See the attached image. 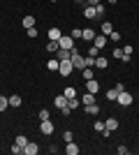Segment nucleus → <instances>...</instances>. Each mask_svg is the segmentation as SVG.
Here are the masks:
<instances>
[{
    "label": "nucleus",
    "mask_w": 139,
    "mask_h": 155,
    "mask_svg": "<svg viewBox=\"0 0 139 155\" xmlns=\"http://www.w3.org/2000/svg\"><path fill=\"white\" fill-rule=\"evenodd\" d=\"M70 60H72L74 70H84V67H86V58H84V56L77 51V46H74L72 51H70Z\"/></svg>",
    "instance_id": "nucleus-1"
},
{
    "label": "nucleus",
    "mask_w": 139,
    "mask_h": 155,
    "mask_svg": "<svg viewBox=\"0 0 139 155\" xmlns=\"http://www.w3.org/2000/svg\"><path fill=\"white\" fill-rule=\"evenodd\" d=\"M72 72H74L72 60H60V67H58V74H60V77H70Z\"/></svg>",
    "instance_id": "nucleus-2"
},
{
    "label": "nucleus",
    "mask_w": 139,
    "mask_h": 155,
    "mask_svg": "<svg viewBox=\"0 0 139 155\" xmlns=\"http://www.w3.org/2000/svg\"><path fill=\"white\" fill-rule=\"evenodd\" d=\"M58 46H60V49H67V51H72V49H74V39H72V35H60Z\"/></svg>",
    "instance_id": "nucleus-3"
},
{
    "label": "nucleus",
    "mask_w": 139,
    "mask_h": 155,
    "mask_svg": "<svg viewBox=\"0 0 139 155\" xmlns=\"http://www.w3.org/2000/svg\"><path fill=\"white\" fill-rule=\"evenodd\" d=\"M116 102H118L121 107H130V104L134 102V97L130 95V93H125V91H123V93H118V97H116Z\"/></svg>",
    "instance_id": "nucleus-4"
},
{
    "label": "nucleus",
    "mask_w": 139,
    "mask_h": 155,
    "mask_svg": "<svg viewBox=\"0 0 139 155\" xmlns=\"http://www.w3.org/2000/svg\"><path fill=\"white\" fill-rule=\"evenodd\" d=\"M40 132L42 134H53V123H51V118H49V120H40Z\"/></svg>",
    "instance_id": "nucleus-5"
},
{
    "label": "nucleus",
    "mask_w": 139,
    "mask_h": 155,
    "mask_svg": "<svg viewBox=\"0 0 139 155\" xmlns=\"http://www.w3.org/2000/svg\"><path fill=\"white\" fill-rule=\"evenodd\" d=\"M23 153H26V155H37V153H40V146H37L35 141H28L26 146H23Z\"/></svg>",
    "instance_id": "nucleus-6"
},
{
    "label": "nucleus",
    "mask_w": 139,
    "mask_h": 155,
    "mask_svg": "<svg viewBox=\"0 0 139 155\" xmlns=\"http://www.w3.org/2000/svg\"><path fill=\"white\" fill-rule=\"evenodd\" d=\"M95 35H98V32L93 30V28H84V30H81V37L86 39V42H93V39H95Z\"/></svg>",
    "instance_id": "nucleus-7"
},
{
    "label": "nucleus",
    "mask_w": 139,
    "mask_h": 155,
    "mask_svg": "<svg viewBox=\"0 0 139 155\" xmlns=\"http://www.w3.org/2000/svg\"><path fill=\"white\" fill-rule=\"evenodd\" d=\"M79 146H77V143H74V141H67V146H65V153L67 155H79Z\"/></svg>",
    "instance_id": "nucleus-8"
},
{
    "label": "nucleus",
    "mask_w": 139,
    "mask_h": 155,
    "mask_svg": "<svg viewBox=\"0 0 139 155\" xmlns=\"http://www.w3.org/2000/svg\"><path fill=\"white\" fill-rule=\"evenodd\" d=\"M104 130H109V132H114V130H118V118H107V123H104Z\"/></svg>",
    "instance_id": "nucleus-9"
},
{
    "label": "nucleus",
    "mask_w": 139,
    "mask_h": 155,
    "mask_svg": "<svg viewBox=\"0 0 139 155\" xmlns=\"http://www.w3.org/2000/svg\"><path fill=\"white\" fill-rule=\"evenodd\" d=\"M95 67H98V70H107V67H109V60H107L104 56H98V58H95Z\"/></svg>",
    "instance_id": "nucleus-10"
},
{
    "label": "nucleus",
    "mask_w": 139,
    "mask_h": 155,
    "mask_svg": "<svg viewBox=\"0 0 139 155\" xmlns=\"http://www.w3.org/2000/svg\"><path fill=\"white\" fill-rule=\"evenodd\" d=\"M86 114H88V116H98V114H100V107H98V102L86 104Z\"/></svg>",
    "instance_id": "nucleus-11"
},
{
    "label": "nucleus",
    "mask_w": 139,
    "mask_h": 155,
    "mask_svg": "<svg viewBox=\"0 0 139 155\" xmlns=\"http://www.w3.org/2000/svg\"><path fill=\"white\" fill-rule=\"evenodd\" d=\"M84 16H86V19H95V16H98L95 7H93V5H86V7H84Z\"/></svg>",
    "instance_id": "nucleus-12"
},
{
    "label": "nucleus",
    "mask_w": 139,
    "mask_h": 155,
    "mask_svg": "<svg viewBox=\"0 0 139 155\" xmlns=\"http://www.w3.org/2000/svg\"><path fill=\"white\" fill-rule=\"evenodd\" d=\"M93 46L104 49V46H107V35H102V37H98V35H95V39H93Z\"/></svg>",
    "instance_id": "nucleus-13"
},
{
    "label": "nucleus",
    "mask_w": 139,
    "mask_h": 155,
    "mask_svg": "<svg viewBox=\"0 0 139 155\" xmlns=\"http://www.w3.org/2000/svg\"><path fill=\"white\" fill-rule=\"evenodd\" d=\"M21 102H23V100H21V95H16V93H14V95H9V107H12V109L21 107Z\"/></svg>",
    "instance_id": "nucleus-14"
},
{
    "label": "nucleus",
    "mask_w": 139,
    "mask_h": 155,
    "mask_svg": "<svg viewBox=\"0 0 139 155\" xmlns=\"http://www.w3.org/2000/svg\"><path fill=\"white\" fill-rule=\"evenodd\" d=\"M95 102V93H84V97H81V104H84V107H86V104H93Z\"/></svg>",
    "instance_id": "nucleus-15"
},
{
    "label": "nucleus",
    "mask_w": 139,
    "mask_h": 155,
    "mask_svg": "<svg viewBox=\"0 0 139 155\" xmlns=\"http://www.w3.org/2000/svg\"><path fill=\"white\" fill-rule=\"evenodd\" d=\"M51 56H56L58 60H70V51H67V49H58V51L51 53Z\"/></svg>",
    "instance_id": "nucleus-16"
},
{
    "label": "nucleus",
    "mask_w": 139,
    "mask_h": 155,
    "mask_svg": "<svg viewBox=\"0 0 139 155\" xmlns=\"http://www.w3.org/2000/svg\"><path fill=\"white\" fill-rule=\"evenodd\" d=\"M46 67H49V70H51V72H58V67H60V60L56 58V56H51V60L46 63Z\"/></svg>",
    "instance_id": "nucleus-17"
},
{
    "label": "nucleus",
    "mask_w": 139,
    "mask_h": 155,
    "mask_svg": "<svg viewBox=\"0 0 139 155\" xmlns=\"http://www.w3.org/2000/svg\"><path fill=\"white\" fill-rule=\"evenodd\" d=\"M86 91L88 93H98L100 91V84L95 81V79H91V81H86Z\"/></svg>",
    "instance_id": "nucleus-18"
},
{
    "label": "nucleus",
    "mask_w": 139,
    "mask_h": 155,
    "mask_svg": "<svg viewBox=\"0 0 139 155\" xmlns=\"http://www.w3.org/2000/svg\"><path fill=\"white\" fill-rule=\"evenodd\" d=\"M81 77L86 79V81H91V79H95V72H93V67H84V70H81Z\"/></svg>",
    "instance_id": "nucleus-19"
},
{
    "label": "nucleus",
    "mask_w": 139,
    "mask_h": 155,
    "mask_svg": "<svg viewBox=\"0 0 139 155\" xmlns=\"http://www.w3.org/2000/svg\"><path fill=\"white\" fill-rule=\"evenodd\" d=\"M79 104H81V100H79V97H72V100H67V109H70V111H74V109H79Z\"/></svg>",
    "instance_id": "nucleus-20"
},
{
    "label": "nucleus",
    "mask_w": 139,
    "mask_h": 155,
    "mask_svg": "<svg viewBox=\"0 0 139 155\" xmlns=\"http://www.w3.org/2000/svg\"><path fill=\"white\" fill-rule=\"evenodd\" d=\"M63 95H65L67 100H72V97H77V95H79V93H77V88H72V86H67L65 91H63Z\"/></svg>",
    "instance_id": "nucleus-21"
},
{
    "label": "nucleus",
    "mask_w": 139,
    "mask_h": 155,
    "mask_svg": "<svg viewBox=\"0 0 139 155\" xmlns=\"http://www.w3.org/2000/svg\"><path fill=\"white\" fill-rule=\"evenodd\" d=\"M60 35H63V32H60V28H56V26H53V28H49V37H51V39H56V42H58V39H60Z\"/></svg>",
    "instance_id": "nucleus-22"
},
{
    "label": "nucleus",
    "mask_w": 139,
    "mask_h": 155,
    "mask_svg": "<svg viewBox=\"0 0 139 155\" xmlns=\"http://www.w3.org/2000/svg\"><path fill=\"white\" fill-rule=\"evenodd\" d=\"M58 49H60L58 42H56V39H49V44H46V51H49V53H56Z\"/></svg>",
    "instance_id": "nucleus-23"
},
{
    "label": "nucleus",
    "mask_w": 139,
    "mask_h": 155,
    "mask_svg": "<svg viewBox=\"0 0 139 155\" xmlns=\"http://www.w3.org/2000/svg\"><path fill=\"white\" fill-rule=\"evenodd\" d=\"M56 107H58V109H65V107H67V97L58 95V97H56Z\"/></svg>",
    "instance_id": "nucleus-24"
},
{
    "label": "nucleus",
    "mask_w": 139,
    "mask_h": 155,
    "mask_svg": "<svg viewBox=\"0 0 139 155\" xmlns=\"http://www.w3.org/2000/svg\"><path fill=\"white\" fill-rule=\"evenodd\" d=\"M7 109H9V97L0 95V111H7Z\"/></svg>",
    "instance_id": "nucleus-25"
},
{
    "label": "nucleus",
    "mask_w": 139,
    "mask_h": 155,
    "mask_svg": "<svg viewBox=\"0 0 139 155\" xmlns=\"http://www.w3.org/2000/svg\"><path fill=\"white\" fill-rule=\"evenodd\" d=\"M111 30H114V26L109 23V21H104V23H102V35H107V37H109V35H111Z\"/></svg>",
    "instance_id": "nucleus-26"
},
{
    "label": "nucleus",
    "mask_w": 139,
    "mask_h": 155,
    "mask_svg": "<svg viewBox=\"0 0 139 155\" xmlns=\"http://www.w3.org/2000/svg\"><path fill=\"white\" fill-rule=\"evenodd\" d=\"M35 26V19L28 14V16H23V28H33Z\"/></svg>",
    "instance_id": "nucleus-27"
},
{
    "label": "nucleus",
    "mask_w": 139,
    "mask_h": 155,
    "mask_svg": "<svg viewBox=\"0 0 139 155\" xmlns=\"http://www.w3.org/2000/svg\"><path fill=\"white\" fill-rule=\"evenodd\" d=\"M116 97H118L116 88H111V91H107V100H109V102H116Z\"/></svg>",
    "instance_id": "nucleus-28"
},
{
    "label": "nucleus",
    "mask_w": 139,
    "mask_h": 155,
    "mask_svg": "<svg viewBox=\"0 0 139 155\" xmlns=\"http://www.w3.org/2000/svg\"><path fill=\"white\" fill-rule=\"evenodd\" d=\"M37 116H40V120H49V118H51V114H49V109H40V114H37Z\"/></svg>",
    "instance_id": "nucleus-29"
},
{
    "label": "nucleus",
    "mask_w": 139,
    "mask_h": 155,
    "mask_svg": "<svg viewBox=\"0 0 139 155\" xmlns=\"http://www.w3.org/2000/svg\"><path fill=\"white\" fill-rule=\"evenodd\" d=\"M14 143H19V146H26V143H28V137L19 134V137H16V139H14Z\"/></svg>",
    "instance_id": "nucleus-30"
},
{
    "label": "nucleus",
    "mask_w": 139,
    "mask_h": 155,
    "mask_svg": "<svg viewBox=\"0 0 139 155\" xmlns=\"http://www.w3.org/2000/svg\"><path fill=\"white\" fill-rule=\"evenodd\" d=\"M21 153H23V146L14 143V146H12V155H21Z\"/></svg>",
    "instance_id": "nucleus-31"
},
{
    "label": "nucleus",
    "mask_w": 139,
    "mask_h": 155,
    "mask_svg": "<svg viewBox=\"0 0 139 155\" xmlns=\"http://www.w3.org/2000/svg\"><path fill=\"white\" fill-rule=\"evenodd\" d=\"M26 35H28V37H37V28H26Z\"/></svg>",
    "instance_id": "nucleus-32"
},
{
    "label": "nucleus",
    "mask_w": 139,
    "mask_h": 155,
    "mask_svg": "<svg viewBox=\"0 0 139 155\" xmlns=\"http://www.w3.org/2000/svg\"><path fill=\"white\" fill-rule=\"evenodd\" d=\"M63 139H65V143H67V141H74V134H72V130H67L65 134H63Z\"/></svg>",
    "instance_id": "nucleus-33"
},
{
    "label": "nucleus",
    "mask_w": 139,
    "mask_h": 155,
    "mask_svg": "<svg viewBox=\"0 0 139 155\" xmlns=\"http://www.w3.org/2000/svg\"><path fill=\"white\" fill-rule=\"evenodd\" d=\"M109 39H111V42H121V32L111 30V35H109Z\"/></svg>",
    "instance_id": "nucleus-34"
},
{
    "label": "nucleus",
    "mask_w": 139,
    "mask_h": 155,
    "mask_svg": "<svg viewBox=\"0 0 139 155\" xmlns=\"http://www.w3.org/2000/svg\"><path fill=\"white\" fill-rule=\"evenodd\" d=\"M114 58H123V49H121V46H116V49H114Z\"/></svg>",
    "instance_id": "nucleus-35"
},
{
    "label": "nucleus",
    "mask_w": 139,
    "mask_h": 155,
    "mask_svg": "<svg viewBox=\"0 0 139 155\" xmlns=\"http://www.w3.org/2000/svg\"><path fill=\"white\" fill-rule=\"evenodd\" d=\"M86 67H95V56H88L86 58Z\"/></svg>",
    "instance_id": "nucleus-36"
},
{
    "label": "nucleus",
    "mask_w": 139,
    "mask_h": 155,
    "mask_svg": "<svg viewBox=\"0 0 139 155\" xmlns=\"http://www.w3.org/2000/svg\"><path fill=\"white\" fill-rule=\"evenodd\" d=\"M98 53H100L98 46H91V49H88V56H95V58H98Z\"/></svg>",
    "instance_id": "nucleus-37"
},
{
    "label": "nucleus",
    "mask_w": 139,
    "mask_h": 155,
    "mask_svg": "<svg viewBox=\"0 0 139 155\" xmlns=\"http://www.w3.org/2000/svg\"><path fill=\"white\" fill-rule=\"evenodd\" d=\"M95 12H98V16H104V7H102V5H95Z\"/></svg>",
    "instance_id": "nucleus-38"
},
{
    "label": "nucleus",
    "mask_w": 139,
    "mask_h": 155,
    "mask_svg": "<svg viewBox=\"0 0 139 155\" xmlns=\"http://www.w3.org/2000/svg\"><path fill=\"white\" fill-rule=\"evenodd\" d=\"M123 53H125V56H132V44H125V49H123Z\"/></svg>",
    "instance_id": "nucleus-39"
},
{
    "label": "nucleus",
    "mask_w": 139,
    "mask_h": 155,
    "mask_svg": "<svg viewBox=\"0 0 139 155\" xmlns=\"http://www.w3.org/2000/svg\"><path fill=\"white\" fill-rule=\"evenodd\" d=\"M77 37H81V28H74L72 30V39H77Z\"/></svg>",
    "instance_id": "nucleus-40"
},
{
    "label": "nucleus",
    "mask_w": 139,
    "mask_h": 155,
    "mask_svg": "<svg viewBox=\"0 0 139 155\" xmlns=\"http://www.w3.org/2000/svg\"><path fill=\"white\" fill-rule=\"evenodd\" d=\"M95 130H98V132H102V130H104V123H102V120H98V123H95Z\"/></svg>",
    "instance_id": "nucleus-41"
},
{
    "label": "nucleus",
    "mask_w": 139,
    "mask_h": 155,
    "mask_svg": "<svg viewBox=\"0 0 139 155\" xmlns=\"http://www.w3.org/2000/svg\"><path fill=\"white\" fill-rule=\"evenodd\" d=\"M116 150H118V155H127V148H125V146H118Z\"/></svg>",
    "instance_id": "nucleus-42"
},
{
    "label": "nucleus",
    "mask_w": 139,
    "mask_h": 155,
    "mask_svg": "<svg viewBox=\"0 0 139 155\" xmlns=\"http://www.w3.org/2000/svg\"><path fill=\"white\" fill-rule=\"evenodd\" d=\"M114 88H116V93H123V91H125V86H123V84H116Z\"/></svg>",
    "instance_id": "nucleus-43"
},
{
    "label": "nucleus",
    "mask_w": 139,
    "mask_h": 155,
    "mask_svg": "<svg viewBox=\"0 0 139 155\" xmlns=\"http://www.w3.org/2000/svg\"><path fill=\"white\" fill-rule=\"evenodd\" d=\"M88 5H93V7H95V5H100V0H88Z\"/></svg>",
    "instance_id": "nucleus-44"
},
{
    "label": "nucleus",
    "mask_w": 139,
    "mask_h": 155,
    "mask_svg": "<svg viewBox=\"0 0 139 155\" xmlns=\"http://www.w3.org/2000/svg\"><path fill=\"white\" fill-rule=\"evenodd\" d=\"M51 2H56V0H51Z\"/></svg>",
    "instance_id": "nucleus-45"
}]
</instances>
